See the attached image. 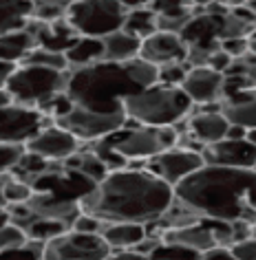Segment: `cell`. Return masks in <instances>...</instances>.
<instances>
[{"label": "cell", "instance_id": "6da1fadb", "mask_svg": "<svg viewBox=\"0 0 256 260\" xmlns=\"http://www.w3.org/2000/svg\"><path fill=\"white\" fill-rule=\"evenodd\" d=\"M175 201V187L148 170L110 172L80 201L82 214L110 223L148 225L159 220Z\"/></svg>", "mask_w": 256, "mask_h": 260}, {"label": "cell", "instance_id": "7a4b0ae2", "mask_svg": "<svg viewBox=\"0 0 256 260\" xmlns=\"http://www.w3.org/2000/svg\"><path fill=\"white\" fill-rule=\"evenodd\" d=\"M159 82V69L141 57L130 62H97L71 71L67 95L80 108L113 115L124 110V100Z\"/></svg>", "mask_w": 256, "mask_h": 260}, {"label": "cell", "instance_id": "3957f363", "mask_svg": "<svg viewBox=\"0 0 256 260\" xmlns=\"http://www.w3.org/2000/svg\"><path fill=\"white\" fill-rule=\"evenodd\" d=\"M256 185V172L245 168L203 166L192 177L175 187V199L203 218L225 223H256V214L247 207V192Z\"/></svg>", "mask_w": 256, "mask_h": 260}, {"label": "cell", "instance_id": "277c9868", "mask_svg": "<svg viewBox=\"0 0 256 260\" xmlns=\"http://www.w3.org/2000/svg\"><path fill=\"white\" fill-rule=\"evenodd\" d=\"M192 108V100L183 93L181 86H166V84H155V86L124 100L128 121L153 128L177 126L188 119Z\"/></svg>", "mask_w": 256, "mask_h": 260}, {"label": "cell", "instance_id": "5b68a950", "mask_svg": "<svg viewBox=\"0 0 256 260\" xmlns=\"http://www.w3.org/2000/svg\"><path fill=\"white\" fill-rule=\"evenodd\" d=\"M179 139L181 133L177 130V126L153 128L126 121V126L106 135L104 139H100V144L113 148L115 152H120L128 161H150L157 154L177 148Z\"/></svg>", "mask_w": 256, "mask_h": 260}, {"label": "cell", "instance_id": "8992f818", "mask_svg": "<svg viewBox=\"0 0 256 260\" xmlns=\"http://www.w3.org/2000/svg\"><path fill=\"white\" fill-rule=\"evenodd\" d=\"M71 71H55L47 67H31V64H18L11 73L5 90L18 106L40 108L55 95L67 93Z\"/></svg>", "mask_w": 256, "mask_h": 260}, {"label": "cell", "instance_id": "52a82bcc", "mask_svg": "<svg viewBox=\"0 0 256 260\" xmlns=\"http://www.w3.org/2000/svg\"><path fill=\"white\" fill-rule=\"evenodd\" d=\"M128 11L120 0H75L67 9L64 20L82 38H100L124 29Z\"/></svg>", "mask_w": 256, "mask_h": 260}, {"label": "cell", "instance_id": "ba28073f", "mask_svg": "<svg viewBox=\"0 0 256 260\" xmlns=\"http://www.w3.org/2000/svg\"><path fill=\"white\" fill-rule=\"evenodd\" d=\"M163 243H173L188 247L196 253H206L216 247H232L236 243L234 238V223L225 220H214V218H201L199 223L179 227V230H168L161 234Z\"/></svg>", "mask_w": 256, "mask_h": 260}, {"label": "cell", "instance_id": "9c48e42d", "mask_svg": "<svg viewBox=\"0 0 256 260\" xmlns=\"http://www.w3.org/2000/svg\"><path fill=\"white\" fill-rule=\"evenodd\" d=\"M126 121H128L126 110H122V113H113V115H104V113H93V110L73 106V110H71L69 115L55 119L53 123L58 128L71 133L77 141L95 144V141L104 139L106 135L124 128L126 126Z\"/></svg>", "mask_w": 256, "mask_h": 260}, {"label": "cell", "instance_id": "30bf717a", "mask_svg": "<svg viewBox=\"0 0 256 260\" xmlns=\"http://www.w3.org/2000/svg\"><path fill=\"white\" fill-rule=\"evenodd\" d=\"M110 247L100 234H80L75 230L44 245V260H108Z\"/></svg>", "mask_w": 256, "mask_h": 260}, {"label": "cell", "instance_id": "8fae6325", "mask_svg": "<svg viewBox=\"0 0 256 260\" xmlns=\"http://www.w3.org/2000/svg\"><path fill=\"white\" fill-rule=\"evenodd\" d=\"M49 126H53V121L36 108H24L18 104L0 108V144L27 146Z\"/></svg>", "mask_w": 256, "mask_h": 260}, {"label": "cell", "instance_id": "7c38bea8", "mask_svg": "<svg viewBox=\"0 0 256 260\" xmlns=\"http://www.w3.org/2000/svg\"><path fill=\"white\" fill-rule=\"evenodd\" d=\"M206 166L201 152L188 150V148H173L161 154H157L146 164V170L155 177H159L161 181H166L168 185L177 187L181 181H186L188 177H192L196 170Z\"/></svg>", "mask_w": 256, "mask_h": 260}, {"label": "cell", "instance_id": "4fadbf2b", "mask_svg": "<svg viewBox=\"0 0 256 260\" xmlns=\"http://www.w3.org/2000/svg\"><path fill=\"white\" fill-rule=\"evenodd\" d=\"M186 123H188V135L201 148L219 144V141L227 137V130H230V121L221 113V104L199 106L196 113H190Z\"/></svg>", "mask_w": 256, "mask_h": 260}, {"label": "cell", "instance_id": "5bb4252c", "mask_svg": "<svg viewBox=\"0 0 256 260\" xmlns=\"http://www.w3.org/2000/svg\"><path fill=\"white\" fill-rule=\"evenodd\" d=\"M206 166H223V168H245L254 170L256 166V146L247 139H223L219 144L206 146L201 150Z\"/></svg>", "mask_w": 256, "mask_h": 260}, {"label": "cell", "instance_id": "9a60e30c", "mask_svg": "<svg viewBox=\"0 0 256 260\" xmlns=\"http://www.w3.org/2000/svg\"><path fill=\"white\" fill-rule=\"evenodd\" d=\"M139 57L155 64L157 69L163 67V64H183L188 60V44L177 34L157 31L155 36H150L141 42Z\"/></svg>", "mask_w": 256, "mask_h": 260}, {"label": "cell", "instance_id": "2e32d148", "mask_svg": "<svg viewBox=\"0 0 256 260\" xmlns=\"http://www.w3.org/2000/svg\"><path fill=\"white\" fill-rule=\"evenodd\" d=\"M183 93L192 100L194 106H210L221 104L223 100V75L208 67L190 69L181 84Z\"/></svg>", "mask_w": 256, "mask_h": 260}, {"label": "cell", "instance_id": "e0dca14e", "mask_svg": "<svg viewBox=\"0 0 256 260\" xmlns=\"http://www.w3.org/2000/svg\"><path fill=\"white\" fill-rule=\"evenodd\" d=\"M27 31L34 36L36 47L53 51V53H62V55L67 53V51L82 38L67 20H64V18H60V20H53V22L31 20L27 24Z\"/></svg>", "mask_w": 256, "mask_h": 260}, {"label": "cell", "instance_id": "ac0fdd59", "mask_svg": "<svg viewBox=\"0 0 256 260\" xmlns=\"http://www.w3.org/2000/svg\"><path fill=\"white\" fill-rule=\"evenodd\" d=\"M24 148H27L29 152H36V154H40V157L49 159V161H64V159H69L73 152L80 150V141H77L71 133L58 128L53 123V126L44 128L42 133L31 139Z\"/></svg>", "mask_w": 256, "mask_h": 260}, {"label": "cell", "instance_id": "d6986e66", "mask_svg": "<svg viewBox=\"0 0 256 260\" xmlns=\"http://www.w3.org/2000/svg\"><path fill=\"white\" fill-rule=\"evenodd\" d=\"M27 207L38 218L60 220V223H67L69 227H73L75 218L82 214L80 203L62 201V199L53 197V194H40V192H34V197L27 201Z\"/></svg>", "mask_w": 256, "mask_h": 260}, {"label": "cell", "instance_id": "ffe728a7", "mask_svg": "<svg viewBox=\"0 0 256 260\" xmlns=\"http://www.w3.org/2000/svg\"><path fill=\"white\" fill-rule=\"evenodd\" d=\"M221 113L232 126H241L245 130L256 128V88L221 100Z\"/></svg>", "mask_w": 256, "mask_h": 260}, {"label": "cell", "instance_id": "44dd1931", "mask_svg": "<svg viewBox=\"0 0 256 260\" xmlns=\"http://www.w3.org/2000/svg\"><path fill=\"white\" fill-rule=\"evenodd\" d=\"M102 238L106 240L110 251H126L135 249L146 238V225L139 223H110L104 227Z\"/></svg>", "mask_w": 256, "mask_h": 260}, {"label": "cell", "instance_id": "7402d4cb", "mask_svg": "<svg viewBox=\"0 0 256 260\" xmlns=\"http://www.w3.org/2000/svg\"><path fill=\"white\" fill-rule=\"evenodd\" d=\"M34 20L31 0H0V36L22 31Z\"/></svg>", "mask_w": 256, "mask_h": 260}, {"label": "cell", "instance_id": "603a6c76", "mask_svg": "<svg viewBox=\"0 0 256 260\" xmlns=\"http://www.w3.org/2000/svg\"><path fill=\"white\" fill-rule=\"evenodd\" d=\"M141 51V40L126 34L124 29L104 38V62H130L137 60Z\"/></svg>", "mask_w": 256, "mask_h": 260}, {"label": "cell", "instance_id": "cb8c5ba5", "mask_svg": "<svg viewBox=\"0 0 256 260\" xmlns=\"http://www.w3.org/2000/svg\"><path fill=\"white\" fill-rule=\"evenodd\" d=\"M34 49H36V40L27 29L0 36V62H9L18 67Z\"/></svg>", "mask_w": 256, "mask_h": 260}, {"label": "cell", "instance_id": "d4e9b609", "mask_svg": "<svg viewBox=\"0 0 256 260\" xmlns=\"http://www.w3.org/2000/svg\"><path fill=\"white\" fill-rule=\"evenodd\" d=\"M62 166L67 168V170L80 172L82 177H87L93 185L102 183V181L110 174V172H108V168L102 164L100 157H97L93 150H77V152L71 154L69 159H64V161H62Z\"/></svg>", "mask_w": 256, "mask_h": 260}, {"label": "cell", "instance_id": "484cf974", "mask_svg": "<svg viewBox=\"0 0 256 260\" xmlns=\"http://www.w3.org/2000/svg\"><path fill=\"white\" fill-rule=\"evenodd\" d=\"M64 57H67L71 71L104 62V40H100V38H80V40L64 53Z\"/></svg>", "mask_w": 256, "mask_h": 260}, {"label": "cell", "instance_id": "4316f807", "mask_svg": "<svg viewBox=\"0 0 256 260\" xmlns=\"http://www.w3.org/2000/svg\"><path fill=\"white\" fill-rule=\"evenodd\" d=\"M124 31L144 42L146 38L155 36L157 31V14H153L148 7L146 9H135L126 14V22H124Z\"/></svg>", "mask_w": 256, "mask_h": 260}, {"label": "cell", "instance_id": "83f0119b", "mask_svg": "<svg viewBox=\"0 0 256 260\" xmlns=\"http://www.w3.org/2000/svg\"><path fill=\"white\" fill-rule=\"evenodd\" d=\"M53 164H58V161H49V159L40 157V154L27 150L22 154V159L18 161V166L14 168L11 177H16V179H20V181H24V183L31 185L34 183V179H38L44 172H49L51 168H53Z\"/></svg>", "mask_w": 256, "mask_h": 260}, {"label": "cell", "instance_id": "f1b7e54d", "mask_svg": "<svg viewBox=\"0 0 256 260\" xmlns=\"http://www.w3.org/2000/svg\"><path fill=\"white\" fill-rule=\"evenodd\" d=\"M148 9L157 14V18L177 20V18H192L196 11V5L192 0H153Z\"/></svg>", "mask_w": 256, "mask_h": 260}, {"label": "cell", "instance_id": "f546056e", "mask_svg": "<svg viewBox=\"0 0 256 260\" xmlns=\"http://www.w3.org/2000/svg\"><path fill=\"white\" fill-rule=\"evenodd\" d=\"M71 227L67 223H60V220H49V218H38L34 225L29 227L27 232V238L34 240V243H42L47 245L49 240H53L58 236H62L64 232H69Z\"/></svg>", "mask_w": 256, "mask_h": 260}, {"label": "cell", "instance_id": "4dcf8cb0", "mask_svg": "<svg viewBox=\"0 0 256 260\" xmlns=\"http://www.w3.org/2000/svg\"><path fill=\"white\" fill-rule=\"evenodd\" d=\"M31 3H34V20L53 22L64 18L67 9L75 0H31Z\"/></svg>", "mask_w": 256, "mask_h": 260}, {"label": "cell", "instance_id": "1f68e13d", "mask_svg": "<svg viewBox=\"0 0 256 260\" xmlns=\"http://www.w3.org/2000/svg\"><path fill=\"white\" fill-rule=\"evenodd\" d=\"M20 64H31V67H47V69H55V71H71L67 57H64L62 53H53V51H47V49H40V47H36Z\"/></svg>", "mask_w": 256, "mask_h": 260}, {"label": "cell", "instance_id": "d6a6232c", "mask_svg": "<svg viewBox=\"0 0 256 260\" xmlns=\"http://www.w3.org/2000/svg\"><path fill=\"white\" fill-rule=\"evenodd\" d=\"M201 253H196L188 247H181V245H173V243H161L155 247V251L150 253V260H199Z\"/></svg>", "mask_w": 256, "mask_h": 260}, {"label": "cell", "instance_id": "836d02e7", "mask_svg": "<svg viewBox=\"0 0 256 260\" xmlns=\"http://www.w3.org/2000/svg\"><path fill=\"white\" fill-rule=\"evenodd\" d=\"M3 194H5V203L7 205H20V203H27L34 197V187L16 177H9V181L3 187Z\"/></svg>", "mask_w": 256, "mask_h": 260}, {"label": "cell", "instance_id": "e575fe53", "mask_svg": "<svg viewBox=\"0 0 256 260\" xmlns=\"http://www.w3.org/2000/svg\"><path fill=\"white\" fill-rule=\"evenodd\" d=\"M0 260H44V245L27 240V243L20 247L3 251L0 253Z\"/></svg>", "mask_w": 256, "mask_h": 260}, {"label": "cell", "instance_id": "d590c367", "mask_svg": "<svg viewBox=\"0 0 256 260\" xmlns=\"http://www.w3.org/2000/svg\"><path fill=\"white\" fill-rule=\"evenodd\" d=\"M27 152L24 146H11V144H0V174H11L22 154Z\"/></svg>", "mask_w": 256, "mask_h": 260}, {"label": "cell", "instance_id": "8d00e7d4", "mask_svg": "<svg viewBox=\"0 0 256 260\" xmlns=\"http://www.w3.org/2000/svg\"><path fill=\"white\" fill-rule=\"evenodd\" d=\"M190 67L186 62L183 64H163L159 67V82L157 84H166V86H181L186 80Z\"/></svg>", "mask_w": 256, "mask_h": 260}, {"label": "cell", "instance_id": "74e56055", "mask_svg": "<svg viewBox=\"0 0 256 260\" xmlns=\"http://www.w3.org/2000/svg\"><path fill=\"white\" fill-rule=\"evenodd\" d=\"M27 234H24L22 230H18L16 225H5L0 227V253L7 251V249H14V247H20L27 243Z\"/></svg>", "mask_w": 256, "mask_h": 260}, {"label": "cell", "instance_id": "f35d334b", "mask_svg": "<svg viewBox=\"0 0 256 260\" xmlns=\"http://www.w3.org/2000/svg\"><path fill=\"white\" fill-rule=\"evenodd\" d=\"M104 227H106L104 220L91 216V214H80V216L75 218V223H73L71 230H75V232H80V234H100V236H102Z\"/></svg>", "mask_w": 256, "mask_h": 260}, {"label": "cell", "instance_id": "ab89813d", "mask_svg": "<svg viewBox=\"0 0 256 260\" xmlns=\"http://www.w3.org/2000/svg\"><path fill=\"white\" fill-rule=\"evenodd\" d=\"M230 251L236 260H256V238L249 236L245 240H239L230 247Z\"/></svg>", "mask_w": 256, "mask_h": 260}, {"label": "cell", "instance_id": "60d3db41", "mask_svg": "<svg viewBox=\"0 0 256 260\" xmlns=\"http://www.w3.org/2000/svg\"><path fill=\"white\" fill-rule=\"evenodd\" d=\"M221 49L225 51V53L232 57V60H236V57L245 55L247 53V38H232V40H223L221 42Z\"/></svg>", "mask_w": 256, "mask_h": 260}, {"label": "cell", "instance_id": "b9f144b4", "mask_svg": "<svg viewBox=\"0 0 256 260\" xmlns=\"http://www.w3.org/2000/svg\"><path fill=\"white\" fill-rule=\"evenodd\" d=\"M230 64H232V57H230L225 51L219 49V51H214L212 55H210V60H208V69H212L216 71V73H225V71L230 69Z\"/></svg>", "mask_w": 256, "mask_h": 260}, {"label": "cell", "instance_id": "7bdbcfd3", "mask_svg": "<svg viewBox=\"0 0 256 260\" xmlns=\"http://www.w3.org/2000/svg\"><path fill=\"white\" fill-rule=\"evenodd\" d=\"M199 260H236V258L232 256V251H230L227 247H216V249L201 253Z\"/></svg>", "mask_w": 256, "mask_h": 260}, {"label": "cell", "instance_id": "ee69618b", "mask_svg": "<svg viewBox=\"0 0 256 260\" xmlns=\"http://www.w3.org/2000/svg\"><path fill=\"white\" fill-rule=\"evenodd\" d=\"M108 260H150V258L144 256V253H137L135 249H126V251H113Z\"/></svg>", "mask_w": 256, "mask_h": 260}, {"label": "cell", "instance_id": "f6af8a7d", "mask_svg": "<svg viewBox=\"0 0 256 260\" xmlns=\"http://www.w3.org/2000/svg\"><path fill=\"white\" fill-rule=\"evenodd\" d=\"M16 71V64H9V62H0V90L7 86L11 73Z\"/></svg>", "mask_w": 256, "mask_h": 260}, {"label": "cell", "instance_id": "bcb514c9", "mask_svg": "<svg viewBox=\"0 0 256 260\" xmlns=\"http://www.w3.org/2000/svg\"><path fill=\"white\" fill-rule=\"evenodd\" d=\"M120 3H122V7L126 11H135V9L150 7V3H153V0H120Z\"/></svg>", "mask_w": 256, "mask_h": 260}, {"label": "cell", "instance_id": "7dc6e473", "mask_svg": "<svg viewBox=\"0 0 256 260\" xmlns=\"http://www.w3.org/2000/svg\"><path fill=\"white\" fill-rule=\"evenodd\" d=\"M245 135H247L245 128L232 126V123H230V130H227V137H225V139H245Z\"/></svg>", "mask_w": 256, "mask_h": 260}, {"label": "cell", "instance_id": "c3c4849f", "mask_svg": "<svg viewBox=\"0 0 256 260\" xmlns=\"http://www.w3.org/2000/svg\"><path fill=\"white\" fill-rule=\"evenodd\" d=\"M221 5H225L227 9H241V7H245L247 5V0H219Z\"/></svg>", "mask_w": 256, "mask_h": 260}, {"label": "cell", "instance_id": "681fc988", "mask_svg": "<svg viewBox=\"0 0 256 260\" xmlns=\"http://www.w3.org/2000/svg\"><path fill=\"white\" fill-rule=\"evenodd\" d=\"M9 177H11V174H0V207H7V203H5L3 187H5V183H7V181H9Z\"/></svg>", "mask_w": 256, "mask_h": 260}, {"label": "cell", "instance_id": "f907efd6", "mask_svg": "<svg viewBox=\"0 0 256 260\" xmlns=\"http://www.w3.org/2000/svg\"><path fill=\"white\" fill-rule=\"evenodd\" d=\"M9 104H14V100H11V95L7 93V90H0V108H5V106H9Z\"/></svg>", "mask_w": 256, "mask_h": 260}, {"label": "cell", "instance_id": "816d5d0a", "mask_svg": "<svg viewBox=\"0 0 256 260\" xmlns=\"http://www.w3.org/2000/svg\"><path fill=\"white\" fill-rule=\"evenodd\" d=\"M247 49H249V53H254V55H256V29L247 36Z\"/></svg>", "mask_w": 256, "mask_h": 260}, {"label": "cell", "instance_id": "f5cc1de1", "mask_svg": "<svg viewBox=\"0 0 256 260\" xmlns=\"http://www.w3.org/2000/svg\"><path fill=\"white\" fill-rule=\"evenodd\" d=\"M9 223H11V218H9V210H7V207H0V227L9 225Z\"/></svg>", "mask_w": 256, "mask_h": 260}, {"label": "cell", "instance_id": "db71d44e", "mask_svg": "<svg viewBox=\"0 0 256 260\" xmlns=\"http://www.w3.org/2000/svg\"><path fill=\"white\" fill-rule=\"evenodd\" d=\"M245 139H247V141H249V144H252V146H256V128H252V130H247Z\"/></svg>", "mask_w": 256, "mask_h": 260}, {"label": "cell", "instance_id": "11a10c76", "mask_svg": "<svg viewBox=\"0 0 256 260\" xmlns=\"http://www.w3.org/2000/svg\"><path fill=\"white\" fill-rule=\"evenodd\" d=\"M245 7H247L249 11H252V16L256 18V0H247V5H245Z\"/></svg>", "mask_w": 256, "mask_h": 260}, {"label": "cell", "instance_id": "9f6ffc18", "mask_svg": "<svg viewBox=\"0 0 256 260\" xmlns=\"http://www.w3.org/2000/svg\"><path fill=\"white\" fill-rule=\"evenodd\" d=\"M252 236H254V238H256V223H254V225H252Z\"/></svg>", "mask_w": 256, "mask_h": 260}, {"label": "cell", "instance_id": "6f0895ef", "mask_svg": "<svg viewBox=\"0 0 256 260\" xmlns=\"http://www.w3.org/2000/svg\"><path fill=\"white\" fill-rule=\"evenodd\" d=\"M254 172H256V166H254Z\"/></svg>", "mask_w": 256, "mask_h": 260}]
</instances>
